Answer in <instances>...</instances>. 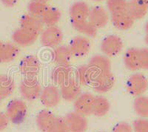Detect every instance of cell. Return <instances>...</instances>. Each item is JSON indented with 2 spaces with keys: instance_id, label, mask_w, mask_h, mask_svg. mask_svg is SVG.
Instances as JSON below:
<instances>
[{
  "instance_id": "cell-1",
  "label": "cell",
  "mask_w": 148,
  "mask_h": 132,
  "mask_svg": "<svg viewBox=\"0 0 148 132\" xmlns=\"http://www.w3.org/2000/svg\"><path fill=\"white\" fill-rule=\"evenodd\" d=\"M42 85L36 77L24 78L19 85V92L27 101L32 102L39 98Z\"/></svg>"
},
{
  "instance_id": "cell-2",
  "label": "cell",
  "mask_w": 148,
  "mask_h": 132,
  "mask_svg": "<svg viewBox=\"0 0 148 132\" xmlns=\"http://www.w3.org/2000/svg\"><path fill=\"white\" fill-rule=\"evenodd\" d=\"M40 43L44 47L55 48L60 45L64 39V34L57 25L46 27L39 34Z\"/></svg>"
},
{
  "instance_id": "cell-3",
  "label": "cell",
  "mask_w": 148,
  "mask_h": 132,
  "mask_svg": "<svg viewBox=\"0 0 148 132\" xmlns=\"http://www.w3.org/2000/svg\"><path fill=\"white\" fill-rule=\"evenodd\" d=\"M27 112V107L25 102L15 99L8 104L5 113L10 122L14 124H19L25 119Z\"/></svg>"
},
{
  "instance_id": "cell-4",
  "label": "cell",
  "mask_w": 148,
  "mask_h": 132,
  "mask_svg": "<svg viewBox=\"0 0 148 132\" xmlns=\"http://www.w3.org/2000/svg\"><path fill=\"white\" fill-rule=\"evenodd\" d=\"M127 91L134 97L143 95L148 89V80L142 74L135 73L128 78L126 83Z\"/></svg>"
},
{
  "instance_id": "cell-5",
  "label": "cell",
  "mask_w": 148,
  "mask_h": 132,
  "mask_svg": "<svg viewBox=\"0 0 148 132\" xmlns=\"http://www.w3.org/2000/svg\"><path fill=\"white\" fill-rule=\"evenodd\" d=\"M124 44L123 41L119 36L116 35H108L104 38L100 45V49L103 55L108 57L118 55L122 51Z\"/></svg>"
},
{
  "instance_id": "cell-6",
  "label": "cell",
  "mask_w": 148,
  "mask_h": 132,
  "mask_svg": "<svg viewBox=\"0 0 148 132\" xmlns=\"http://www.w3.org/2000/svg\"><path fill=\"white\" fill-rule=\"evenodd\" d=\"M114 84V76L111 71H108L96 74L92 85L95 92L99 94H103L110 91Z\"/></svg>"
},
{
  "instance_id": "cell-7",
  "label": "cell",
  "mask_w": 148,
  "mask_h": 132,
  "mask_svg": "<svg viewBox=\"0 0 148 132\" xmlns=\"http://www.w3.org/2000/svg\"><path fill=\"white\" fill-rule=\"evenodd\" d=\"M94 98V95L90 92L81 93L73 101L74 111L84 117L92 114Z\"/></svg>"
},
{
  "instance_id": "cell-8",
  "label": "cell",
  "mask_w": 148,
  "mask_h": 132,
  "mask_svg": "<svg viewBox=\"0 0 148 132\" xmlns=\"http://www.w3.org/2000/svg\"><path fill=\"white\" fill-rule=\"evenodd\" d=\"M60 90L54 85H48L42 89L39 99L42 104L46 108H54L60 102Z\"/></svg>"
},
{
  "instance_id": "cell-9",
  "label": "cell",
  "mask_w": 148,
  "mask_h": 132,
  "mask_svg": "<svg viewBox=\"0 0 148 132\" xmlns=\"http://www.w3.org/2000/svg\"><path fill=\"white\" fill-rule=\"evenodd\" d=\"M72 57L82 58L85 56L90 50V43L88 38L84 36H77L73 38L69 45Z\"/></svg>"
},
{
  "instance_id": "cell-10",
  "label": "cell",
  "mask_w": 148,
  "mask_h": 132,
  "mask_svg": "<svg viewBox=\"0 0 148 132\" xmlns=\"http://www.w3.org/2000/svg\"><path fill=\"white\" fill-rule=\"evenodd\" d=\"M59 90L62 98L67 102L74 101L82 93L81 85L73 76L61 85Z\"/></svg>"
},
{
  "instance_id": "cell-11",
  "label": "cell",
  "mask_w": 148,
  "mask_h": 132,
  "mask_svg": "<svg viewBox=\"0 0 148 132\" xmlns=\"http://www.w3.org/2000/svg\"><path fill=\"white\" fill-rule=\"evenodd\" d=\"M69 132H85L88 127V122L86 117L75 111L67 113L64 117Z\"/></svg>"
},
{
  "instance_id": "cell-12",
  "label": "cell",
  "mask_w": 148,
  "mask_h": 132,
  "mask_svg": "<svg viewBox=\"0 0 148 132\" xmlns=\"http://www.w3.org/2000/svg\"><path fill=\"white\" fill-rule=\"evenodd\" d=\"M40 70V62L38 58L33 55L26 56L19 64V71L25 78L36 77Z\"/></svg>"
},
{
  "instance_id": "cell-13",
  "label": "cell",
  "mask_w": 148,
  "mask_h": 132,
  "mask_svg": "<svg viewBox=\"0 0 148 132\" xmlns=\"http://www.w3.org/2000/svg\"><path fill=\"white\" fill-rule=\"evenodd\" d=\"M88 20L98 30L105 27L110 20L109 13L101 6H95L90 8Z\"/></svg>"
},
{
  "instance_id": "cell-14",
  "label": "cell",
  "mask_w": 148,
  "mask_h": 132,
  "mask_svg": "<svg viewBox=\"0 0 148 132\" xmlns=\"http://www.w3.org/2000/svg\"><path fill=\"white\" fill-rule=\"evenodd\" d=\"M39 34L18 28L12 34V40L15 45L20 47H27L35 43Z\"/></svg>"
},
{
  "instance_id": "cell-15",
  "label": "cell",
  "mask_w": 148,
  "mask_h": 132,
  "mask_svg": "<svg viewBox=\"0 0 148 132\" xmlns=\"http://www.w3.org/2000/svg\"><path fill=\"white\" fill-rule=\"evenodd\" d=\"M18 46L11 43H4L0 41V64L13 62L19 54Z\"/></svg>"
},
{
  "instance_id": "cell-16",
  "label": "cell",
  "mask_w": 148,
  "mask_h": 132,
  "mask_svg": "<svg viewBox=\"0 0 148 132\" xmlns=\"http://www.w3.org/2000/svg\"><path fill=\"white\" fill-rule=\"evenodd\" d=\"M96 73L88 65H81L75 70V78L81 85L88 86L92 84Z\"/></svg>"
},
{
  "instance_id": "cell-17",
  "label": "cell",
  "mask_w": 148,
  "mask_h": 132,
  "mask_svg": "<svg viewBox=\"0 0 148 132\" xmlns=\"http://www.w3.org/2000/svg\"><path fill=\"white\" fill-rule=\"evenodd\" d=\"M72 55L67 45H59L53 48L52 60L57 66L71 65Z\"/></svg>"
},
{
  "instance_id": "cell-18",
  "label": "cell",
  "mask_w": 148,
  "mask_h": 132,
  "mask_svg": "<svg viewBox=\"0 0 148 132\" xmlns=\"http://www.w3.org/2000/svg\"><path fill=\"white\" fill-rule=\"evenodd\" d=\"M90 8L86 2L78 1L71 5L69 9L71 21H82L88 19Z\"/></svg>"
},
{
  "instance_id": "cell-19",
  "label": "cell",
  "mask_w": 148,
  "mask_h": 132,
  "mask_svg": "<svg viewBox=\"0 0 148 132\" xmlns=\"http://www.w3.org/2000/svg\"><path fill=\"white\" fill-rule=\"evenodd\" d=\"M110 21L113 25L120 31H127L131 28L134 23V19L127 11L111 14Z\"/></svg>"
},
{
  "instance_id": "cell-20",
  "label": "cell",
  "mask_w": 148,
  "mask_h": 132,
  "mask_svg": "<svg viewBox=\"0 0 148 132\" xmlns=\"http://www.w3.org/2000/svg\"><path fill=\"white\" fill-rule=\"evenodd\" d=\"M74 70L71 65L56 66L51 72V80L55 85L60 86L73 76Z\"/></svg>"
},
{
  "instance_id": "cell-21",
  "label": "cell",
  "mask_w": 148,
  "mask_h": 132,
  "mask_svg": "<svg viewBox=\"0 0 148 132\" xmlns=\"http://www.w3.org/2000/svg\"><path fill=\"white\" fill-rule=\"evenodd\" d=\"M55 117L51 111L45 109L39 111L36 117V123L38 129L42 132L51 131Z\"/></svg>"
},
{
  "instance_id": "cell-22",
  "label": "cell",
  "mask_w": 148,
  "mask_h": 132,
  "mask_svg": "<svg viewBox=\"0 0 148 132\" xmlns=\"http://www.w3.org/2000/svg\"><path fill=\"white\" fill-rule=\"evenodd\" d=\"M20 28L28 30L30 31L40 34L43 30V24L40 18L34 16L30 14H27L22 16L19 20Z\"/></svg>"
},
{
  "instance_id": "cell-23",
  "label": "cell",
  "mask_w": 148,
  "mask_h": 132,
  "mask_svg": "<svg viewBox=\"0 0 148 132\" xmlns=\"http://www.w3.org/2000/svg\"><path fill=\"white\" fill-rule=\"evenodd\" d=\"M88 65L96 74L111 71V62L109 57L102 54L92 56Z\"/></svg>"
},
{
  "instance_id": "cell-24",
  "label": "cell",
  "mask_w": 148,
  "mask_h": 132,
  "mask_svg": "<svg viewBox=\"0 0 148 132\" xmlns=\"http://www.w3.org/2000/svg\"><path fill=\"white\" fill-rule=\"evenodd\" d=\"M124 64L129 71H136L141 69L140 67L138 48L130 47L125 52L124 55Z\"/></svg>"
},
{
  "instance_id": "cell-25",
  "label": "cell",
  "mask_w": 148,
  "mask_h": 132,
  "mask_svg": "<svg viewBox=\"0 0 148 132\" xmlns=\"http://www.w3.org/2000/svg\"><path fill=\"white\" fill-rule=\"evenodd\" d=\"M71 25L73 29L86 37L88 36L95 38L97 35L98 29L92 25L88 19L82 21H71Z\"/></svg>"
},
{
  "instance_id": "cell-26",
  "label": "cell",
  "mask_w": 148,
  "mask_h": 132,
  "mask_svg": "<svg viewBox=\"0 0 148 132\" xmlns=\"http://www.w3.org/2000/svg\"><path fill=\"white\" fill-rule=\"evenodd\" d=\"M127 12L134 20L142 19L147 14L148 8L138 0H130L128 1Z\"/></svg>"
},
{
  "instance_id": "cell-27",
  "label": "cell",
  "mask_w": 148,
  "mask_h": 132,
  "mask_svg": "<svg viewBox=\"0 0 148 132\" xmlns=\"http://www.w3.org/2000/svg\"><path fill=\"white\" fill-rule=\"evenodd\" d=\"M61 17H62V14L59 9L55 7L48 6L44 12V14L40 17V19L43 25L50 27V26L56 25L60 21Z\"/></svg>"
},
{
  "instance_id": "cell-28",
  "label": "cell",
  "mask_w": 148,
  "mask_h": 132,
  "mask_svg": "<svg viewBox=\"0 0 148 132\" xmlns=\"http://www.w3.org/2000/svg\"><path fill=\"white\" fill-rule=\"evenodd\" d=\"M110 110V103L106 97L101 95L95 96L92 114L96 117H104Z\"/></svg>"
},
{
  "instance_id": "cell-29",
  "label": "cell",
  "mask_w": 148,
  "mask_h": 132,
  "mask_svg": "<svg viewBox=\"0 0 148 132\" xmlns=\"http://www.w3.org/2000/svg\"><path fill=\"white\" fill-rule=\"evenodd\" d=\"M15 82L12 76L8 74H0V99L7 98L14 93Z\"/></svg>"
},
{
  "instance_id": "cell-30",
  "label": "cell",
  "mask_w": 148,
  "mask_h": 132,
  "mask_svg": "<svg viewBox=\"0 0 148 132\" xmlns=\"http://www.w3.org/2000/svg\"><path fill=\"white\" fill-rule=\"evenodd\" d=\"M133 109L140 117H148V97L140 95L136 97L133 102Z\"/></svg>"
},
{
  "instance_id": "cell-31",
  "label": "cell",
  "mask_w": 148,
  "mask_h": 132,
  "mask_svg": "<svg viewBox=\"0 0 148 132\" xmlns=\"http://www.w3.org/2000/svg\"><path fill=\"white\" fill-rule=\"evenodd\" d=\"M127 0H108L106 3L107 10L111 14L126 11Z\"/></svg>"
},
{
  "instance_id": "cell-32",
  "label": "cell",
  "mask_w": 148,
  "mask_h": 132,
  "mask_svg": "<svg viewBox=\"0 0 148 132\" xmlns=\"http://www.w3.org/2000/svg\"><path fill=\"white\" fill-rule=\"evenodd\" d=\"M47 7L48 5H47V3L37 2V1H30L27 5V12H28L27 14L40 18Z\"/></svg>"
},
{
  "instance_id": "cell-33",
  "label": "cell",
  "mask_w": 148,
  "mask_h": 132,
  "mask_svg": "<svg viewBox=\"0 0 148 132\" xmlns=\"http://www.w3.org/2000/svg\"><path fill=\"white\" fill-rule=\"evenodd\" d=\"M50 132H69L64 118L62 117H56Z\"/></svg>"
},
{
  "instance_id": "cell-34",
  "label": "cell",
  "mask_w": 148,
  "mask_h": 132,
  "mask_svg": "<svg viewBox=\"0 0 148 132\" xmlns=\"http://www.w3.org/2000/svg\"><path fill=\"white\" fill-rule=\"evenodd\" d=\"M133 129L135 132H148V119H137L133 122Z\"/></svg>"
},
{
  "instance_id": "cell-35",
  "label": "cell",
  "mask_w": 148,
  "mask_h": 132,
  "mask_svg": "<svg viewBox=\"0 0 148 132\" xmlns=\"http://www.w3.org/2000/svg\"><path fill=\"white\" fill-rule=\"evenodd\" d=\"M138 56L141 69L148 70V48L144 47L138 49Z\"/></svg>"
},
{
  "instance_id": "cell-36",
  "label": "cell",
  "mask_w": 148,
  "mask_h": 132,
  "mask_svg": "<svg viewBox=\"0 0 148 132\" xmlns=\"http://www.w3.org/2000/svg\"><path fill=\"white\" fill-rule=\"evenodd\" d=\"M112 132H133V128L126 122H121L113 127Z\"/></svg>"
},
{
  "instance_id": "cell-37",
  "label": "cell",
  "mask_w": 148,
  "mask_h": 132,
  "mask_svg": "<svg viewBox=\"0 0 148 132\" xmlns=\"http://www.w3.org/2000/svg\"><path fill=\"white\" fill-rule=\"evenodd\" d=\"M9 120L6 113L0 111V131H2L8 127Z\"/></svg>"
},
{
  "instance_id": "cell-38",
  "label": "cell",
  "mask_w": 148,
  "mask_h": 132,
  "mask_svg": "<svg viewBox=\"0 0 148 132\" xmlns=\"http://www.w3.org/2000/svg\"><path fill=\"white\" fill-rule=\"evenodd\" d=\"M0 1L5 6L8 8L14 7L18 2V0H0Z\"/></svg>"
},
{
  "instance_id": "cell-39",
  "label": "cell",
  "mask_w": 148,
  "mask_h": 132,
  "mask_svg": "<svg viewBox=\"0 0 148 132\" xmlns=\"http://www.w3.org/2000/svg\"><path fill=\"white\" fill-rule=\"evenodd\" d=\"M138 1H139V2H141V3L144 4L145 6H147V7L148 8V0H138Z\"/></svg>"
},
{
  "instance_id": "cell-40",
  "label": "cell",
  "mask_w": 148,
  "mask_h": 132,
  "mask_svg": "<svg viewBox=\"0 0 148 132\" xmlns=\"http://www.w3.org/2000/svg\"><path fill=\"white\" fill-rule=\"evenodd\" d=\"M30 1H37V2H44V3H47L48 1L50 0H30Z\"/></svg>"
},
{
  "instance_id": "cell-41",
  "label": "cell",
  "mask_w": 148,
  "mask_h": 132,
  "mask_svg": "<svg viewBox=\"0 0 148 132\" xmlns=\"http://www.w3.org/2000/svg\"><path fill=\"white\" fill-rule=\"evenodd\" d=\"M145 31H146V34H148V21L146 22V24H145Z\"/></svg>"
},
{
  "instance_id": "cell-42",
  "label": "cell",
  "mask_w": 148,
  "mask_h": 132,
  "mask_svg": "<svg viewBox=\"0 0 148 132\" xmlns=\"http://www.w3.org/2000/svg\"><path fill=\"white\" fill-rule=\"evenodd\" d=\"M145 43L148 45V34H147L146 36H145Z\"/></svg>"
},
{
  "instance_id": "cell-43",
  "label": "cell",
  "mask_w": 148,
  "mask_h": 132,
  "mask_svg": "<svg viewBox=\"0 0 148 132\" xmlns=\"http://www.w3.org/2000/svg\"><path fill=\"white\" fill-rule=\"evenodd\" d=\"M93 2H103L104 0H92Z\"/></svg>"
},
{
  "instance_id": "cell-44",
  "label": "cell",
  "mask_w": 148,
  "mask_h": 132,
  "mask_svg": "<svg viewBox=\"0 0 148 132\" xmlns=\"http://www.w3.org/2000/svg\"><path fill=\"white\" fill-rule=\"evenodd\" d=\"M1 100H1V99H0V105H1Z\"/></svg>"
},
{
  "instance_id": "cell-45",
  "label": "cell",
  "mask_w": 148,
  "mask_h": 132,
  "mask_svg": "<svg viewBox=\"0 0 148 132\" xmlns=\"http://www.w3.org/2000/svg\"><path fill=\"white\" fill-rule=\"evenodd\" d=\"M100 132H105V131H100Z\"/></svg>"
}]
</instances>
